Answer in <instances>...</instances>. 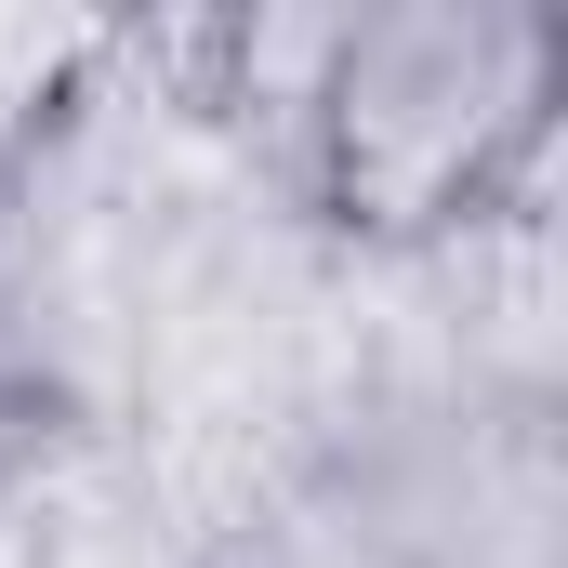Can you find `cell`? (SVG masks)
<instances>
[{"label": "cell", "instance_id": "6da1fadb", "mask_svg": "<svg viewBox=\"0 0 568 568\" xmlns=\"http://www.w3.org/2000/svg\"><path fill=\"white\" fill-rule=\"evenodd\" d=\"M568 40L542 0H384L304 27L291 145L304 199L357 252H449L556 159Z\"/></svg>", "mask_w": 568, "mask_h": 568}]
</instances>
